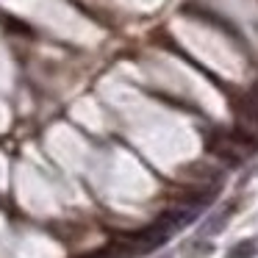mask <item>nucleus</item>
<instances>
[{"label": "nucleus", "instance_id": "f257e3e1", "mask_svg": "<svg viewBox=\"0 0 258 258\" xmlns=\"http://www.w3.org/2000/svg\"><path fill=\"white\" fill-rule=\"evenodd\" d=\"M233 211H236V203H228V206H225L222 211H217V214H208V219L203 222V228H200V236H214V233H219V230H222L225 225L230 222V217H233Z\"/></svg>", "mask_w": 258, "mask_h": 258}, {"label": "nucleus", "instance_id": "f03ea898", "mask_svg": "<svg viewBox=\"0 0 258 258\" xmlns=\"http://www.w3.org/2000/svg\"><path fill=\"white\" fill-rule=\"evenodd\" d=\"M252 255H255V241L247 239V241H239V244L230 247L225 258H252Z\"/></svg>", "mask_w": 258, "mask_h": 258}, {"label": "nucleus", "instance_id": "7ed1b4c3", "mask_svg": "<svg viewBox=\"0 0 258 258\" xmlns=\"http://www.w3.org/2000/svg\"><path fill=\"white\" fill-rule=\"evenodd\" d=\"M244 114H247V119L250 122H255L258 125V86L247 95V100H244Z\"/></svg>", "mask_w": 258, "mask_h": 258}]
</instances>
